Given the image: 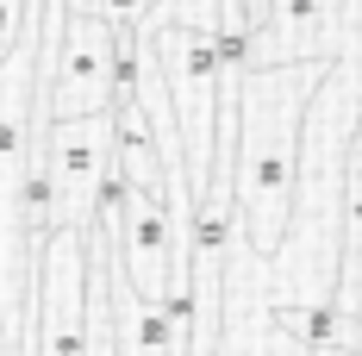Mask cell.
<instances>
[{"mask_svg": "<svg viewBox=\"0 0 362 356\" xmlns=\"http://www.w3.org/2000/svg\"><path fill=\"white\" fill-rule=\"evenodd\" d=\"M325 69L331 63H281L244 69L238 81V238L262 263H275L293 238L300 150H306L300 125Z\"/></svg>", "mask_w": 362, "mask_h": 356, "instance_id": "obj_1", "label": "cell"}, {"mask_svg": "<svg viewBox=\"0 0 362 356\" xmlns=\"http://www.w3.org/2000/svg\"><path fill=\"white\" fill-rule=\"evenodd\" d=\"M156 69H163L169 107H175L187 194H200L206 156H213V119H218V44H213V32L187 25V19H169L156 32Z\"/></svg>", "mask_w": 362, "mask_h": 356, "instance_id": "obj_2", "label": "cell"}, {"mask_svg": "<svg viewBox=\"0 0 362 356\" xmlns=\"http://www.w3.org/2000/svg\"><path fill=\"white\" fill-rule=\"evenodd\" d=\"M112 50L119 32L107 19H88L63 6V38L44 75V101L32 107V150L44 144L50 119H81V113H112Z\"/></svg>", "mask_w": 362, "mask_h": 356, "instance_id": "obj_3", "label": "cell"}, {"mask_svg": "<svg viewBox=\"0 0 362 356\" xmlns=\"http://www.w3.org/2000/svg\"><path fill=\"white\" fill-rule=\"evenodd\" d=\"M50 194H57V225L94 231V200L112 169V113H81V119H50L37 144Z\"/></svg>", "mask_w": 362, "mask_h": 356, "instance_id": "obj_4", "label": "cell"}, {"mask_svg": "<svg viewBox=\"0 0 362 356\" xmlns=\"http://www.w3.org/2000/svg\"><path fill=\"white\" fill-rule=\"evenodd\" d=\"M100 238H107L119 275L138 287L144 300H163L169 263H175V231H169V200H163V188H132V181H125V194H119L112 219L100 225Z\"/></svg>", "mask_w": 362, "mask_h": 356, "instance_id": "obj_5", "label": "cell"}, {"mask_svg": "<svg viewBox=\"0 0 362 356\" xmlns=\"http://www.w3.org/2000/svg\"><path fill=\"white\" fill-rule=\"evenodd\" d=\"M337 57V0H262L244 69L331 63Z\"/></svg>", "mask_w": 362, "mask_h": 356, "instance_id": "obj_6", "label": "cell"}, {"mask_svg": "<svg viewBox=\"0 0 362 356\" xmlns=\"http://www.w3.org/2000/svg\"><path fill=\"white\" fill-rule=\"evenodd\" d=\"M331 306L362 313V119L350 132L344 169H337V269H331Z\"/></svg>", "mask_w": 362, "mask_h": 356, "instance_id": "obj_7", "label": "cell"}, {"mask_svg": "<svg viewBox=\"0 0 362 356\" xmlns=\"http://www.w3.org/2000/svg\"><path fill=\"white\" fill-rule=\"evenodd\" d=\"M107 319H112V356H175L156 300H144L138 287L119 275L112 250H107Z\"/></svg>", "mask_w": 362, "mask_h": 356, "instance_id": "obj_8", "label": "cell"}, {"mask_svg": "<svg viewBox=\"0 0 362 356\" xmlns=\"http://www.w3.org/2000/svg\"><path fill=\"white\" fill-rule=\"evenodd\" d=\"M63 6L69 13H88V19H107L112 32H119V25H138L150 6H163V0H63Z\"/></svg>", "mask_w": 362, "mask_h": 356, "instance_id": "obj_9", "label": "cell"}, {"mask_svg": "<svg viewBox=\"0 0 362 356\" xmlns=\"http://www.w3.org/2000/svg\"><path fill=\"white\" fill-rule=\"evenodd\" d=\"M25 6L32 0H0V57L19 44V25H25Z\"/></svg>", "mask_w": 362, "mask_h": 356, "instance_id": "obj_10", "label": "cell"}, {"mask_svg": "<svg viewBox=\"0 0 362 356\" xmlns=\"http://www.w3.org/2000/svg\"><path fill=\"white\" fill-rule=\"evenodd\" d=\"M175 19H187V25H206V32H213L218 0H175Z\"/></svg>", "mask_w": 362, "mask_h": 356, "instance_id": "obj_11", "label": "cell"}]
</instances>
